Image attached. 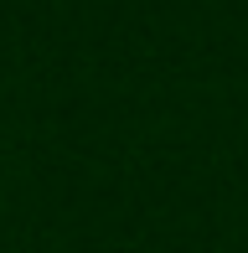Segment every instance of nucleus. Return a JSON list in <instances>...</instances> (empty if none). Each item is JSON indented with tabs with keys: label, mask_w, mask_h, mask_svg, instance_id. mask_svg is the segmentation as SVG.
I'll use <instances>...</instances> for the list:
<instances>
[{
	"label": "nucleus",
	"mask_w": 248,
	"mask_h": 253,
	"mask_svg": "<svg viewBox=\"0 0 248 253\" xmlns=\"http://www.w3.org/2000/svg\"><path fill=\"white\" fill-rule=\"evenodd\" d=\"M0 207H5V181H0Z\"/></svg>",
	"instance_id": "obj_1"
}]
</instances>
